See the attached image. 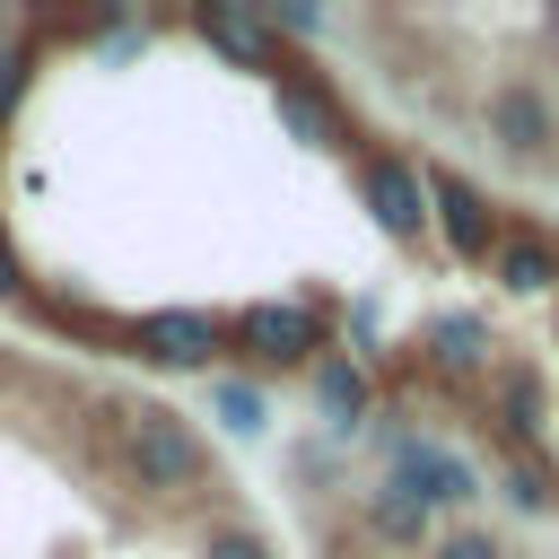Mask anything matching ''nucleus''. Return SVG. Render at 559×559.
Instances as JSON below:
<instances>
[{
    "mask_svg": "<svg viewBox=\"0 0 559 559\" xmlns=\"http://www.w3.org/2000/svg\"><path fill=\"white\" fill-rule=\"evenodd\" d=\"M105 419H114V463H122V480L140 498L175 507V498L210 489V445L192 437L183 411H166V402H114Z\"/></svg>",
    "mask_w": 559,
    "mask_h": 559,
    "instance_id": "obj_1",
    "label": "nucleus"
},
{
    "mask_svg": "<svg viewBox=\"0 0 559 559\" xmlns=\"http://www.w3.org/2000/svg\"><path fill=\"white\" fill-rule=\"evenodd\" d=\"M227 349L245 367L280 376V367H314L332 349V332H323V306H306V297H253L227 314Z\"/></svg>",
    "mask_w": 559,
    "mask_h": 559,
    "instance_id": "obj_2",
    "label": "nucleus"
},
{
    "mask_svg": "<svg viewBox=\"0 0 559 559\" xmlns=\"http://www.w3.org/2000/svg\"><path fill=\"white\" fill-rule=\"evenodd\" d=\"M384 480H393V489H411L428 515H445V507H472V498H480V472H472L445 437H419V428H393V437H384Z\"/></svg>",
    "mask_w": 559,
    "mask_h": 559,
    "instance_id": "obj_3",
    "label": "nucleus"
},
{
    "mask_svg": "<svg viewBox=\"0 0 559 559\" xmlns=\"http://www.w3.org/2000/svg\"><path fill=\"white\" fill-rule=\"evenodd\" d=\"M419 175H428V227L445 236V253H454V262H489L498 236H507V218L489 210V192H480L472 175L437 166V157H419Z\"/></svg>",
    "mask_w": 559,
    "mask_h": 559,
    "instance_id": "obj_4",
    "label": "nucleus"
},
{
    "mask_svg": "<svg viewBox=\"0 0 559 559\" xmlns=\"http://www.w3.org/2000/svg\"><path fill=\"white\" fill-rule=\"evenodd\" d=\"M358 201H367V218H376L393 245H419V236H428V175H419V157H402V148H358Z\"/></svg>",
    "mask_w": 559,
    "mask_h": 559,
    "instance_id": "obj_5",
    "label": "nucleus"
},
{
    "mask_svg": "<svg viewBox=\"0 0 559 559\" xmlns=\"http://www.w3.org/2000/svg\"><path fill=\"white\" fill-rule=\"evenodd\" d=\"M131 358L166 367V376H210L227 358V323L201 314V306H166V314H140L131 323Z\"/></svg>",
    "mask_w": 559,
    "mask_h": 559,
    "instance_id": "obj_6",
    "label": "nucleus"
},
{
    "mask_svg": "<svg viewBox=\"0 0 559 559\" xmlns=\"http://www.w3.org/2000/svg\"><path fill=\"white\" fill-rule=\"evenodd\" d=\"M480 131L507 148V157H550L559 148V105L533 87V79H498L480 96Z\"/></svg>",
    "mask_w": 559,
    "mask_h": 559,
    "instance_id": "obj_7",
    "label": "nucleus"
},
{
    "mask_svg": "<svg viewBox=\"0 0 559 559\" xmlns=\"http://www.w3.org/2000/svg\"><path fill=\"white\" fill-rule=\"evenodd\" d=\"M271 105H280V122L297 131V140H314V148H349V114H341V96L314 79V70H280L271 79Z\"/></svg>",
    "mask_w": 559,
    "mask_h": 559,
    "instance_id": "obj_8",
    "label": "nucleus"
},
{
    "mask_svg": "<svg viewBox=\"0 0 559 559\" xmlns=\"http://www.w3.org/2000/svg\"><path fill=\"white\" fill-rule=\"evenodd\" d=\"M480 402H489V428H498V445H515V454H533V437H542V376L524 367V358H507V367H489V384H480Z\"/></svg>",
    "mask_w": 559,
    "mask_h": 559,
    "instance_id": "obj_9",
    "label": "nucleus"
},
{
    "mask_svg": "<svg viewBox=\"0 0 559 559\" xmlns=\"http://www.w3.org/2000/svg\"><path fill=\"white\" fill-rule=\"evenodd\" d=\"M192 35H201V44H218L236 70H271V79L288 70V61H280V35H271L253 9H192Z\"/></svg>",
    "mask_w": 559,
    "mask_h": 559,
    "instance_id": "obj_10",
    "label": "nucleus"
},
{
    "mask_svg": "<svg viewBox=\"0 0 559 559\" xmlns=\"http://www.w3.org/2000/svg\"><path fill=\"white\" fill-rule=\"evenodd\" d=\"M489 280H498L507 297H550V288H559V245H550L542 227H507L498 253H489Z\"/></svg>",
    "mask_w": 559,
    "mask_h": 559,
    "instance_id": "obj_11",
    "label": "nucleus"
},
{
    "mask_svg": "<svg viewBox=\"0 0 559 559\" xmlns=\"http://www.w3.org/2000/svg\"><path fill=\"white\" fill-rule=\"evenodd\" d=\"M306 376H314V411H323V419H332L341 437L376 419V384H367V367H358L349 349H323V358H314Z\"/></svg>",
    "mask_w": 559,
    "mask_h": 559,
    "instance_id": "obj_12",
    "label": "nucleus"
},
{
    "mask_svg": "<svg viewBox=\"0 0 559 559\" xmlns=\"http://www.w3.org/2000/svg\"><path fill=\"white\" fill-rule=\"evenodd\" d=\"M489 349H498V341H489L480 314H428V323H419V358L445 367V376H489V367H498Z\"/></svg>",
    "mask_w": 559,
    "mask_h": 559,
    "instance_id": "obj_13",
    "label": "nucleus"
},
{
    "mask_svg": "<svg viewBox=\"0 0 559 559\" xmlns=\"http://www.w3.org/2000/svg\"><path fill=\"white\" fill-rule=\"evenodd\" d=\"M358 515H367V533L393 542V550H437V515H428L411 489H393V480H376V489L358 498Z\"/></svg>",
    "mask_w": 559,
    "mask_h": 559,
    "instance_id": "obj_14",
    "label": "nucleus"
},
{
    "mask_svg": "<svg viewBox=\"0 0 559 559\" xmlns=\"http://www.w3.org/2000/svg\"><path fill=\"white\" fill-rule=\"evenodd\" d=\"M210 411H218L236 437H253V428H262V384H245V376H218V384H210Z\"/></svg>",
    "mask_w": 559,
    "mask_h": 559,
    "instance_id": "obj_15",
    "label": "nucleus"
},
{
    "mask_svg": "<svg viewBox=\"0 0 559 559\" xmlns=\"http://www.w3.org/2000/svg\"><path fill=\"white\" fill-rule=\"evenodd\" d=\"M498 489H507V507H524V515H542V507H550V472H542V463H533V454H515V463H507V480H498Z\"/></svg>",
    "mask_w": 559,
    "mask_h": 559,
    "instance_id": "obj_16",
    "label": "nucleus"
},
{
    "mask_svg": "<svg viewBox=\"0 0 559 559\" xmlns=\"http://www.w3.org/2000/svg\"><path fill=\"white\" fill-rule=\"evenodd\" d=\"M26 79H35V35H26V44H0V122L17 114V96H26Z\"/></svg>",
    "mask_w": 559,
    "mask_h": 559,
    "instance_id": "obj_17",
    "label": "nucleus"
},
{
    "mask_svg": "<svg viewBox=\"0 0 559 559\" xmlns=\"http://www.w3.org/2000/svg\"><path fill=\"white\" fill-rule=\"evenodd\" d=\"M201 559H271V542L253 524H210L201 533Z\"/></svg>",
    "mask_w": 559,
    "mask_h": 559,
    "instance_id": "obj_18",
    "label": "nucleus"
},
{
    "mask_svg": "<svg viewBox=\"0 0 559 559\" xmlns=\"http://www.w3.org/2000/svg\"><path fill=\"white\" fill-rule=\"evenodd\" d=\"M428 559H515L498 533H437V550Z\"/></svg>",
    "mask_w": 559,
    "mask_h": 559,
    "instance_id": "obj_19",
    "label": "nucleus"
},
{
    "mask_svg": "<svg viewBox=\"0 0 559 559\" xmlns=\"http://www.w3.org/2000/svg\"><path fill=\"white\" fill-rule=\"evenodd\" d=\"M0 297H26V262H17L9 236H0Z\"/></svg>",
    "mask_w": 559,
    "mask_h": 559,
    "instance_id": "obj_20",
    "label": "nucleus"
},
{
    "mask_svg": "<svg viewBox=\"0 0 559 559\" xmlns=\"http://www.w3.org/2000/svg\"><path fill=\"white\" fill-rule=\"evenodd\" d=\"M550 445H559V419H550Z\"/></svg>",
    "mask_w": 559,
    "mask_h": 559,
    "instance_id": "obj_21",
    "label": "nucleus"
}]
</instances>
